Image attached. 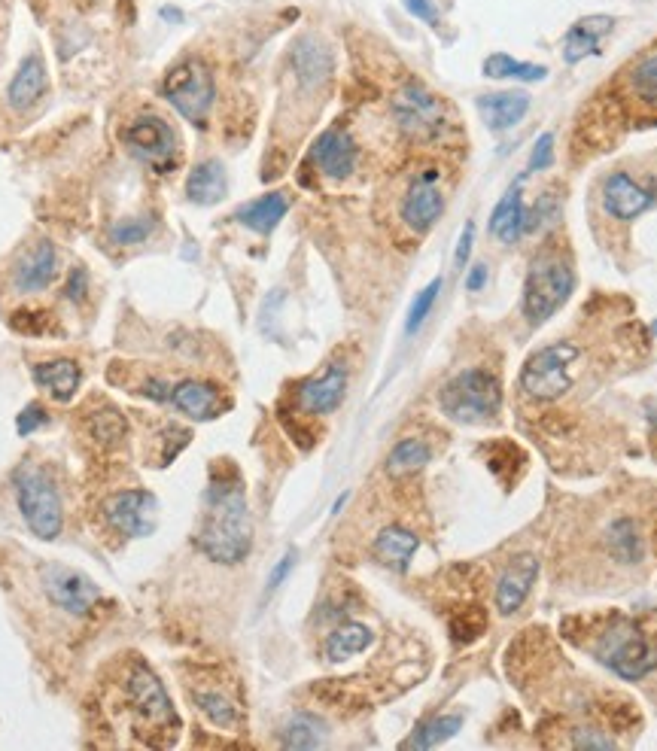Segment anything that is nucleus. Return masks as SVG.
I'll use <instances>...</instances> for the list:
<instances>
[{
    "label": "nucleus",
    "instance_id": "obj_1",
    "mask_svg": "<svg viewBox=\"0 0 657 751\" xmlns=\"http://www.w3.org/2000/svg\"><path fill=\"white\" fill-rule=\"evenodd\" d=\"M250 542H253V527L238 475L213 478L204 493V514L195 536L198 551L213 563L235 566L250 554Z\"/></svg>",
    "mask_w": 657,
    "mask_h": 751
},
{
    "label": "nucleus",
    "instance_id": "obj_2",
    "mask_svg": "<svg viewBox=\"0 0 657 751\" xmlns=\"http://www.w3.org/2000/svg\"><path fill=\"white\" fill-rule=\"evenodd\" d=\"M438 405L457 423H484L502 408L499 378L487 368H466L442 387Z\"/></svg>",
    "mask_w": 657,
    "mask_h": 751
},
{
    "label": "nucleus",
    "instance_id": "obj_3",
    "mask_svg": "<svg viewBox=\"0 0 657 751\" xmlns=\"http://www.w3.org/2000/svg\"><path fill=\"white\" fill-rule=\"evenodd\" d=\"M591 651L597 654L600 663H606L621 679H642L657 666V651L648 642V636L627 618H615L609 627L597 633L591 642Z\"/></svg>",
    "mask_w": 657,
    "mask_h": 751
},
{
    "label": "nucleus",
    "instance_id": "obj_4",
    "mask_svg": "<svg viewBox=\"0 0 657 751\" xmlns=\"http://www.w3.org/2000/svg\"><path fill=\"white\" fill-rule=\"evenodd\" d=\"M572 268L563 262V256L557 253H542L530 271H527V283H524V314L533 326L545 323L548 317H554V311L566 302L572 292Z\"/></svg>",
    "mask_w": 657,
    "mask_h": 751
},
{
    "label": "nucleus",
    "instance_id": "obj_5",
    "mask_svg": "<svg viewBox=\"0 0 657 751\" xmlns=\"http://www.w3.org/2000/svg\"><path fill=\"white\" fill-rule=\"evenodd\" d=\"M578 362V347L572 341H554L533 353L521 371V390L536 402H554L572 387V368Z\"/></svg>",
    "mask_w": 657,
    "mask_h": 751
},
{
    "label": "nucleus",
    "instance_id": "obj_6",
    "mask_svg": "<svg viewBox=\"0 0 657 751\" xmlns=\"http://www.w3.org/2000/svg\"><path fill=\"white\" fill-rule=\"evenodd\" d=\"M162 95L183 119H189L192 125H204L213 107V95H216L210 67L198 58L180 61L177 67L168 70V77L162 83Z\"/></svg>",
    "mask_w": 657,
    "mask_h": 751
},
{
    "label": "nucleus",
    "instance_id": "obj_7",
    "mask_svg": "<svg viewBox=\"0 0 657 751\" xmlns=\"http://www.w3.org/2000/svg\"><path fill=\"white\" fill-rule=\"evenodd\" d=\"M19 511L37 539L55 542L61 536L64 508H61L58 487L46 472H25L19 478Z\"/></svg>",
    "mask_w": 657,
    "mask_h": 751
},
{
    "label": "nucleus",
    "instance_id": "obj_8",
    "mask_svg": "<svg viewBox=\"0 0 657 751\" xmlns=\"http://www.w3.org/2000/svg\"><path fill=\"white\" fill-rule=\"evenodd\" d=\"M40 578H43V590L49 596V603L67 615L83 618L101 603V587L77 569L52 563V566H43Z\"/></svg>",
    "mask_w": 657,
    "mask_h": 751
},
{
    "label": "nucleus",
    "instance_id": "obj_9",
    "mask_svg": "<svg viewBox=\"0 0 657 751\" xmlns=\"http://www.w3.org/2000/svg\"><path fill=\"white\" fill-rule=\"evenodd\" d=\"M128 700L137 712V718L153 730H177L180 718L171 706V697L165 694L162 682L150 666L137 663L128 675Z\"/></svg>",
    "mask_w": 657,
    "mask_h": 751
},
{
    "label": "nucleus",
    "instance_id": "obj_10",
    "mask_svg": "<svg viewBox=\"0 0 657 751\" xmlns=\"http://www.w3.org/2000/svg\"><path fill=\"white\" fill-rule=\"evenodd\" d=\"M122 140L131 149V156H137L140 162L153 165L159 171H165L177 162V134L159 116H137L122 131Z\"/></svg>",
    "mask_w": 657,
    "mask_h": 751
},
{
    "label": "nucleus",
    "instance_id": "obj_11",
    "mask_svg": "<svg viewBox=\"0 0 657 751\" xmlns=\"http://www.w3.org/2000/svg\"><path fill=\"white\" fill-rule=\"evenodd\" d=\"M393 116L399 128L414 140H429L445 128V107L423 86H405L393 98Z\"/></svg>",
    "mask_w": 657,
    "mask_h": 751
},
{
    "label": "nucleus",
    "instance_id": "obj_12",
    "mask_svg": "<svg viewBox=\"0 0 657 751\" xmlns=\"http://www.w3.org/2000/svg\"><path fill=\"white\" fill-rule=\"evenodd\" d=\"M104 511L113 527L131 539L153 536L159 523V499L150 490H122L107 499Z\"/></svg>",
    "mask_w": 657,
    "mask_h": 751
},
{
    "label": "nucleus",
    "instance_id": "obj_13",
    "mask_svg": "<svg viewBox=\"0 0 657 751\" xmlns=\"http://www.w3.org/2000/svg\"><path fill=\"white\" fill-rule=\"evenodd\" d=\"M442 210H445V195L438 189V177L432 171L414 177V183L408 186L402 198V219L408 229L417 235H426L435 225V219L442 216Z\"/></svg>",
    "mask_w": 657,
    "mask_h": 751
},
{
    "label": "nucleus",
    "instance_id": "obj_14",
    "mask_svg": "<svg viewBox=\"0 0 657 751\" xmlns=\"http://www.w3.org/2000/svg\"><path fill=\"white\" fill-rule=\"evenodd\" d=\"M344 393H347V368L341 362H332L326 365L323 374L299 387L296 402L305 414H332L344 402Z\"/></svg>",
    "mask_w": 657,
    "mask_h": 751
},
{
    "label": "nucleus",
    "instance_id": "obj_15",
    "mask_svg": "<svg viewBox=\"0 0 657 751\" xmlns=\"http://www.w3.org/2000/svg\"><path fill=\"white\" fill-rule=\"evenodd\" d=\"M311 159L329 180H344L356 168V143L344 128H326L311 146Z\"/></svg>",
    "mask_w": 657,
    "mask_h": 751
},
{
    "label": "nucleus",
    "instance_id": "obj_16",
    "mask_svg": "<svg viewBox=\"0 0 657 751\" xmlns=\"http://www.w3.org/2000/svg\"><path fill=\"white\" fill-rule=\"evenodd\" d=\"M171 402L192 420H213L229 408L223 390L207 381H180L177 387H171Z\"/></svg>",
    "mask_w": 657,
    "mask_h": 751
},
{
    "label": "nucleus",
    "instance_id": "obj_17",
    "mask_svg": "<svg viewBox=\"0 0 657 751\" xmlns=\"http://www.w3.org/2000/svg\"><path fill=\"white\" fill-rule=\"evenodd\" d=\"M536 578H539V560H536L533 554L518 557L515 563H511V566L505 569V575H502L499 584H496V609H499L502 615L518 612V609L524 606L527 593L533 590Z\"/></svg>",
    "mask_w": 657,
    "mask_h": 751
},
{
    "label": "nucleus",
    "instance_id": "obj_18",
    "mask_svg": "<svg viewBox=\"0 0 657 751\" xmlns=\"http://www.w3.org/2000/svg\"><path fill=\"white\" fill-rule=\"evenodd\" d=\"M603 207H606L609 216L630 222V219H636L639 213H645L651 207V192L642 189L627 174H612L603 183Z\"/></svg>",
    "mask_w": 657,
    "mask_h": 751
},
{
    "label": "nucleus",
    "instance_id": "obj_19",
    "mask_svg": "<svg viewBox=\"0 0 657 751\" xmlns=\"http://www.w3.org/2000/svg\"><path fill=\"white\" fill-rule=\"evenodd\" d=\"M58 274V256L49 241H37L16 265L13 283L19 292H43Z\"/></svg>",
    "mask_w": 657,
    "mask_h": 751
},
{
    "label": "nucleus",
    "instance_id": "obj_20",
    "mask_svg": "<svg viewBox=\"0 0 657 751\" xmlns=\"http://www.w3.org/2000/svg\"><path fill=\"white\" fill-rule=\"evenodd\" d=\"M31 378L37 387H43L55 402H70L77 396L80 384H83V371L73 359H52V362H40L31 368Z\"/></svg>",
    "mask_w": 657,
    "mask_h": 751
},
{
    "label": "nucleus",
    "instance_id": "obj_21",
    "mask_svg": "<svg viewBox=\"0 0 657 751\" xmlns=\"http://www.w3.org/2000/svg\"><path fill=\"white\" fill-rule=\"evenodd\" d=\"M43 92H46V61L31 52L22 58V64L16 67L13 80H10V89H7L10 107L28 110L43 98Z\"/></svg>",
    "mask_w": 657,
    "mask_h": 751
},
{
    "label": "nucleus",
    "instance_id": "obj_22",
    "mask_svg": "<svg viewBox=\"0 0 657 751\" xmlns=\"http://www.w3.org/2000/svg\"><path fill=\"white\" fill-rule=\"evenodd\" d=\"M292 70H296L302 86L317 89L320 83L329 80V73H332V52L317 37H305L296 43V49H292Z\"/></svg>",
    "mask_w": 657,
    "mask_h": 751
},
{
    "label": "nucleus",
    "instance_id": "obj_23",
    "mask_svg": "<svg viewBox=\"0 0 657 751\" xmlns=\"http://www.w3.org/2000/svg\"><path fill=\"white\" fill-rule=\"evenodd\" d=\"M530 110V95L527 92H499V95H481L478 98V113L484 116L490 131H505L518 125Z\"/></svg>",
    "mask_w": 657,
    "mask_h": 751
},
{
    "label": "nucleus",
    "instance_id": "obj_24",
    "mask_svg": "<svg viewBox=\"0 0 657 751\" xmlns=\"http://www.w3.org/2000/svg\"><path fill=\"white\" fill-rule=\"evenodd\" d=\"M603 545H606V554L621 566H636L645 557L642 533H639V523L633 517L612 520L603 533Z\"/></svg>",
    "mask_w": 657,
    "mask_h": 751
},
{
    "label": "nucleus",
    "instance_id": "obj_25",
    "mask_svg": "<svg viewBox=\"0 0 657 751\" xmlns=\"http://www.w3.org/2000/svg\"><path fill=\"white\" fill-rule=\"evenodd\" d=\"M527 229V210L521 201V186H511L490 216V235L502 244H515Z\"/></svg>",
    "mask_w": 657,
    "mask_h": 751
},
{
    "label": "nucleus",
    "instance_id": "obj_26",
    "mask_svg": "<svg viewBox=\"0 0 657 751\" xmlns=\"http://www.w3.org/2000/svg\"><path fill=\"white\" fill-rule=\"evenodd\" d=\"M612 19L609 16H591V19H581V22H575L572 28H569V34H566V43H563V58L569 61V64H578L581 58H588V55H597L600 49H597V43H600V37L603 34H609L612 31Z\"/></svg>",
    "mask_w": 657,
    "mask_h": 751
},
{
    "label": "nucleus",
    "instance_id": "obj_27",
    "mask_svg": "<svg viewBox=\"0 0 657 751\" xmlns=\"http://www.w3.org/2000/svg\"><path fill=\"white\" fill-rule=\"evenodd\" d=\"M229 180H226V168L223 162L207 159L201 165H195L186 177V195L195 204H216L219 198L226 195Z\"/></svg>",
    "mask_w": 657,
    "mask_h": 751
},
{
    "label": "nucleus",
    "instance_id": "obj_28",
    "mask_svg": "<svg viewBox=\"0 0 657 751\" xmlns=\"http://www.w3.org/2000/svg\"><path fill=\"white\" fill-rule=\"evenodd\" d=\"M286 210H289V195L271 192V195H262V198L244 204L235 216H238V222L247 225V229H253L259 235H271L277 229V222L286 216Z\"/></svg>",
    "mask_w": 657,
    "mask_h": 751
},
{
    "label": "nucleus",
    "instance_id": "obj_29",
    "mask_svg": "<svg viewBox=\"0 0 657 751\" xmlns=\"http://www.w3.org/2000/svg\"><path fill=\"white\" fill-rule=\"evenodd\" d=\"M417 548H420V539L411 530H405V527H387L375 539V557L381 563L399 569V572L408 569V563L417 554Z\"/></svg>",
    "mask_w": 657,
    "mask_h": 751
},
{
    "label": "nucleus",
    "instance_id": "obj_30",
    "mask_svg": "<svg viewBox=\"0 0 657 751\" xmlns=\"http://www.w3.org/2000/svg\"><path fill=\"white\" fill-rule=\"evenodd\" d=\"M372 639H375V636H372L369 627L350 621V624L335 627V630L326 636L323 651H326V657H329L332 663H341V660H347V657H353V654H362L365 648L372 645Z\"/></svg>",
    "mask_w": 657,
    "mask_h": 751
},
{
    "label": "nucleus",
    "instance_id": "obj_31",
    "mask_svg": "<svg viewBox=\"0 0 657 751\" xmlns=\"http://www.w3.org/2000/svg\"><path fill=\"white\" fill-rule=\"evenodd\" d=\"M429 460H432V450H429L426 441H420V438H402V441L390 450V457H387V472L396 475V478L414 475V472H420Z\"/></svg>",
    "mask_w": 657,
    "mask_h": 751
},
{
    "label": "nucleus",
    "instance_id": "obj_32",
    "mask_svg": "<svg viewBox=\"0 0 657 751\" xmlns=\"http://www.w3.org/2000/svg\"><path fill=\"white\" fill-rule=\"evenodd\" d=\"M484 77L493 80H521V83H539L548 77V70L542 64H527V61H515L505 52H496L484 61Z\"/></svg>",
    "mask_w": 657,
    "mask_h": 751
},
{
    "label": "nucleus",
    "instance_id": "obj_33",
    "mask_svg": "<svg viewBox=\"0 0 657 751\" xmlns=\"http://www.w3.org/2000/svg\"><path fill=\"white\" fill-rule=\"evenodd\" d=\"M195 706L201 709V715H204L210 724L223 727V730H232V727H238V721H241L235 700H229L223 691H195Z\"/></svg>",
    "mask_w": 657,
    "mask_h": 751
},
{
    "label": "nucleus",
    "instance_id": "obj_34",
    "mask_svg": "<svg viewBox=\"0 0 657 751\" xmlns=\"http://www.w3.org/2000/svg\"><path fill=\"white\" fill-rule=\"evenodd\" d=\"M627 89L630 98L645 104V107H657V52L645 55L627 77Z\"/></svg>",
    "mask_w": 657,
    "mask_h": 751
},
{
    "label": "nucleus",
    "instance_id": "obj_35",
    "mask_svg": "<svg viewBox=\"0 0 657 751\" xmlns=\"http://www.w3.org/2000/svg\"><path fill=\"white\" fill-rule=\"evenodd\" d=\"M460 727H463L460 715H438V718L420 724L417 733L402 742V748H435V745H442L445 739H451Z\"/></svg>",
    "mask_w": 657,
    "mask_h": 751
},
{
    "label": "nucleus",
    "instance_id": "obj_36",
    "mask_svg": "<svg viewBox=\"0 0 657 751\" xmlns=\"http://www.w3.org/2000/svg\"><path fill=\"white\" fill-rule=\"evenodd\" d=\"M286 748H320L323 745V724L314 715H296L283 730Z\"/></svg>",
    "mask_w": 657,
    "mask_h": 751
},
{
    "label": "nucleus",
    "instance_id": "obj_37",
    "mask_svg": "<svg viewBox=\"0 0 657 751\" xmlns=\"http://www.w3.org/2000/svg\"><path fill=\"white\" fill-rule=\"evenodd\" d=\"M153 229H156V219L153 216H131V219H122V222L113 225L110 238L116 244H122V247H131V244H140V241L150 238Z\"/></svg>",
    "mask_w": 657,
    "mask_h": 751
},
{
    "label": "nucleus",
    "instance_id": "obj_38",
    "mask_svg": "<svg viewBox=\"0 0 657 751\" xmlns=\"http://www.w3.org/2000/svg\"><path fill=\"white\" fill-rule=\"evenodd\" d=\"M125 432H128V426H125V417L119 414V411H113V408H104V411H98L95 417H92V435L101 441V444H119L122 438H125Z\"/></svg>",
    "mask_w": 657,
    "mask_h": 751
},
{
    "label": "nucleus",
    "instance_id": "obj_39",
    "mask_svg": "<svg viewBox=\"0 0 657 751\" xmlns=\"http://www.w3.org/2000/svg\"><path fill=\"white\" fill-rule=\"evenodd\" d=\"M438 292H442V277H435L423 292H417L414 305H411V311H408V323H405V332H408V335H414V332L426 323V317H429V311H432V305H435Z\"/></svg>",
    "mask_w": 657,
    "mask_h": 751
},
{
    "label": "nucleus",
    "instance_id": "obj_40",
    "mask_svg": "<svg viewBox=\"0 0 657 751\" xmlns=\"http://www.w3.org/2000/svg\"><path fill=\"white\" fill-rule=\"evenodd\" d=\"M46 423H49L46 408L37 405V402H31V405H25L22 414L16 417V432H19L22 438H28V435H34V432H37L40 426H46Z\"/></svg>",
    "mask_w": 657,
    "mask_h": 751
},
{
    "label": "nucleus",
    "instance_id": "obj_41",
    "mask_svg": "<svg viewBox=\"0 0 657 751\" xmlns=\"http://www.w3.org/2000/svg\"><path fill=\"white\" fill-rule=\"evenodd\" d=\"M554 165V137L551 134H542L533 146L530 153V171H545Z\"/></svg>",
    "mask_w": 657,
    "mask_h": 751
},
{
    "label": "nucleus",
    "instance_id": "obj_42",
    "mask_svg": "<svg viewBox=\"0 0 657 751\" xmlns=\"http://www.w3.org/2000/svg\"><path fill=\"white\" fill-rule=\"evenodd\" d=\"M572 748H615V739L600 736L597 730H572Z\"/></svg>",
    "mask_w": 657,
    "mask_h": 751
},
{
    "label": "nucleus",
    "instance_id": "obj_43",
    "mask_svg": "<svg viewBox=\"0 0 657 751\" xmlns=\"http://www.w3.org/2000/svg\"><path fill=\"white\" fill-rule=\"evenodd\" d=\"M86 292H89V277L83 268H77L70 277H67V286H64V295L70 298V302H86Z\"/></svg>",
    "mask_w": 657,
    "mask_h": 751
},
{
    "label": "nucleus",
    "instance_id": "obj_44",
    "mask_svg": "<svg viewBox=\"0 0 657 751\" xmlns=\"http://www.w3.org/2000/svg\"><path fill=\"white\" fill-rule=\"evenodd\" d=\"M405 10H408L414 19L426 22V25H435V22H438V13H435V7H432V0H405Z\"/></svg>",
    "mask_w": 657,
    "mask_h": 751
},
{
    "label": "nucleus",
    "instance_id": "obj_45",
    "mask_svg": "<svg viewBox=\"0 0 657 751\" xmlns=\"http://www.w3.org/2000/svg\"><path fill=\"white\" fill-rule=\"evenodd\" d=\"M472 244H475V225H472V222H466V229H463V235H460V244H457V253H454L457 268H466L469 253H472Z\"/></svg>",
    "mask_w": 657,
    "mask_h": 751
},
{
    "label": "nucleus",
    "instance_id": "obj_46",
    "mask_svg": "<svg viewBox=\"0 0 657 751\" xmlns=\"http://www.w3.org/2000/svg\"><path fill=\"white\" fill-rule=\"evenodd\" d=\"M292 563H296V551H289L286 557H280V560H277V566H274V569H271V575H268V590H277V587L283 584V578L289 575Z\"/></svg>",
    "mask_w": 657,
    "mask_h": 751
},
{
    "label": "nucleus",
    "instance_id": "obj_47",
    "mask_svg": "<svg viewBox=\"0 0 657 751\" xmlns=\"http://www.w3.org/2000/svg\"><path fill=\"white\" fill-rule=\"evenodd\" d=\"M484 283H487V268H484V265H475V268L469 271V277H466V289H469V292H481Z\"/></svg>",
    "mask_w": 657,
    "mask_h": 751
},
{
    "label": "nucleus",
    "instance_id": "obj_48",
    "mask_svg": "<svg viewBox=\"0 0 657 751\" xmlns=\"http://www.w3.org/2000/svg\"><path fill=\"white\" fill-rule=\"evenodd\" d=\"M645 411H648V420H651V426L657 429V396L645 402Z\"/></svg>",
    "mask_w": 657,
    "mask_h": 751
},
{
    "label": "nucleus",
    "instance_id": "obj_49",
    "mask_svg": "<svg viewBox=\"0 0 657 751\" xmlns=\"http://www.w3.org/2000/svg\"><path fill=\"white\" fill-rule=\"evenodd\" d=\"M162 19H168V22H180V19H183V13H180V10H174V7H165V10H162Z\"/></svg>",
    "mask_w": 657,
    "mask_h": 751
},
{
    "label": "nucleus",
    "instance_id": "obj_50",
    "mask_svg": "<svg viewBox=\"0 0 657 751\" xmlns=\"http://www.w3.org/2000/svg\"><path fill=\"white\" fill-rule=\"evenodd\" d=\"M344 502H347V493H344V496H338V499H335V505H332V514H338V511H341V508H344Z\"/></svg>",
    "mask_w": 657,
    "mask_h": 751
}]
</instances>
